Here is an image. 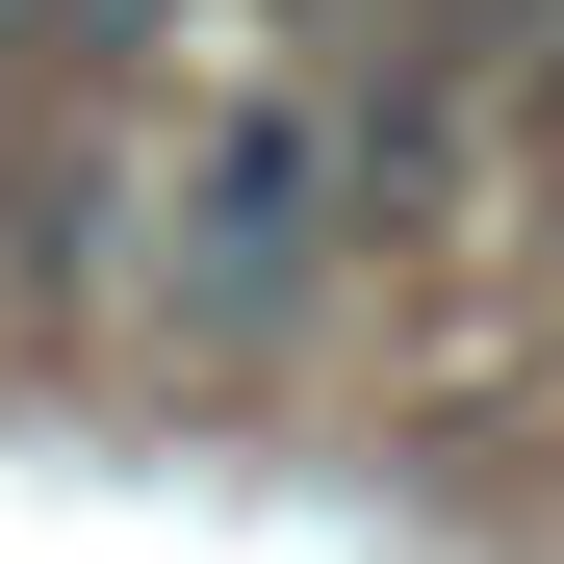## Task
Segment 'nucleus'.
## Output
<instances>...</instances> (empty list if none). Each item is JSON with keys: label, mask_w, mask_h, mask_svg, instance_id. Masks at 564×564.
Returning a JSON list of instances; mask_svg holds the SVG:
<instances>
[{"label": "nucleus", "mask_w": 564, "mask_h": 564, "mask_svg": "<svg viewBox=\"0 0 564 564\" xmlns=\"http://www.w3.org/2000/svg\"><path fill=\"white\" fill-rule=\"evenodd\" d=\"M359 231V180H334V129L308 104H231L206 154H154V282H180V308H308V257Z\"/></svg>", "instance_id": "nucleus-1"}, {"label": "nucleus", "mask_w": 564, "mask_h": 564, "mask_svg": "<svg viewBox=\"0 0 564 564\" xmlns=\"http://www.w3.org/2000/svg\"><path fill=\"white\" fill-rule=\"evenodd\" d=\"M180 0H0V77H104V52H154Z\"/></svg>", "instance_id": "nucleus-2"}]
</instances>
